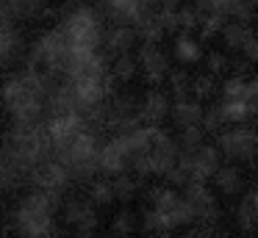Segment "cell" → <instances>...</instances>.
<instances>
[{
  "label": "cell",
  "instance_id": "10",
  "mask_svg": "<svg viewBox=\"0 0 258 238\" xmlns=\"http://www.w3.org/2000/svg\"><path fill=\"white\" fill-rule=\"evenodd\" d=\"M172 122L178 130H186V127H203V116H206V108H203L200 97H180L172 103Z\"/></svg>",
  "mask_w": 258,
  "mask_h": 238
},
{
  "label": "cell",
  "instance_id": "4",
  "mask_svg": "<svg viewBox=\"0 0 258 238\" xmlns=\"http://www.w3.org/2000/svg\"><path fill=\"white\" fill-rule=\"evenodd\" d=\"M183 197H186V202L191 205V210H195L197 224H206V227L217 224L219 202H217L214 191L206 186V183H203V180H191L189 186H183Z\"/></svg>",
  "mask_w": 258,
  "mask_h": 238
},
{
  "label": "cell",
  "instance_id": "14",
  "mask_svg": "<svg viewBox=\"0 0 258 238\" xmlns=\"http://www.w3.org/2000/svg\"><path fill=\"white\" fill-rule=\"evenodd\" d=\"M211 180H214V186H217V191L225 194V197H233V194H239L241 186H244L241 169H239V166H233V164H222Z\"/></svg>",
  "mask_w": 258,
  "mask_h": 238
},
{
  "label": "cell",
  "instance_id": "15",
  "mask_svg": "<svg viewBox=\"0 0 258 238\" xmlns=\"http://www.w3.org/2000/svg\"><path fill=\"white\" fill-rule=\"evenodd\" d=\"M3 3H6V11L14 22L17 20H39V17H45L50 11L45 0H3Z\"/></svg>",
  "mask_w": 258,
  "mask_h": 238
},
{
  "label": "cell",
  "instance_id": "18",
  "mask_svg": "<svg viewBox=\"0 0 258 238\" xmlns=\"http://www.w3.org/2000/svg\"><path fill=\"white\" fill-rule=\"evenodd\" d=\"M180 197H183V194H180L178 188H172V186H156V188H150V194H147V199H150V208L158 210V213H167V210H172L175 205L180 202Z\"/></svg>",
  "mask_w": 258,
  "mask_h": 238
},
{
  "label": "cell",
  "instance_id": "1",
  "mask_svg": "<svg viewBox=\"0 0 258 238\" xmlns=\"http://www.w3.org/2000/svg\"><path fill=\"white\" fill-rule=\"evenodd\" d=\"M61 208V199L47 191H34L20 199L14 210V227L23 238H56V210Z\"/></svg>",
  "mask_w": 258,
  "mask_h": 238
},
{
  "label": "cell",
  "instance_id": "7",
  "mask_svg": "<svg viewBox=\"0 0 258 238\" xmlns=\"http://www.w3.org/2000/svg\"><path fill=\"white\" fill-rule=\"evenodd\" d=\"M131 169V149L125 141V133H114L100 147V172L103 175H125Z\"/></svg>",
  "mask_w": 258,
  "mask_h": 238
},
{
  "label": "cell",
  "instance_id": "8",
  "mask_svg": "<svg viewBox=\"0 0 258 238\" xmlns=\"http://www.w3.org/2000/svg\"><path fill=\"white\" fill-rule=\"evenodd\" d=\"M136 58H139V69L145 72V77L150 83H161L169 75V61L158 42H142Z\"/></svg>",
  "mask_w": 258,
  "mask_h": 238
},
{
  "label": "cell",
  "instance_id": "28",
  "mask_svg": "<svg viewBox=\"0 0 258 238\" xmlns=\"http://www.w3.org/2000/svg\"><path fill=\"white\" fill-rule=\"evenodd\" d=\"M169 81H172V94H175V100L189 97L191 83H189V77H186L183 72H172V75H169Z\"/></svg>",
  "mask_w": 258,
  "mask_h": 238
},
{
  "label": "cell",
  "instance_id": "25",
  "mask_svg": "<svg viewBox=\"0 0 258 238\" xmlns=\"http://www.w3.org/2000/svg\"><path fill=\"white\" fill-rule=\"evenodd\" d=\"M178 144H180V152H197V149L206 144V133H203V127L178 130Z\"/></svg>",
  "mask_w": 258,
  "mask_h": 238
},
{
  "label": "cell",
  "instance_id": "6",
  "mask_svg": "<svg viewBox=\"0 0 258 238\" xmlns=\"http://www.w3.org/2000/svg\"><path fill=\"white\" fill-rule=\"evenodd\" d=\"M47 125V136H50L53 141V152L61 147H67L70 141H73L78 133H84L86 127V116L81 114V111H70V114H53L50 119L45 122Z\"/></svg>",
  "mask_w": 258,
  "mask_h": 238
},
{
  "label": "cell",
  "instance_id": "9",
  "mask_svg": "<svg viewBox=\"0 0 258 238\" xmlns=\"http://www.w3.org/2000/svg\"><path fill=\"white\" fill-rule=\"evenodd\" d=\"M169 114H172V97H169L167 92H161V89H153V92L145 94V100H142V105H139V119H142V125L158 127Z\"/></svg>",
  "mask_w": 258,
  "mask_h": 238
},
{
  "label": "cell",
  "instance_id": "19",
  "mask_svg": "<svg viewBox=\"0 0 258 238\" xmlns=\"http://www.w3.org/2000/svg\"><path fill=\"white\" fill-rule=\"evenodd\" d=\"M219 111H222L225 122H230V125H244V122H250L255 116L252 114V105L247 100H222Z\"/></svg>",
  "mask_w": 258,
  "mask_h": 238
},
{
  "label": "cell",
  "instance_id": "12",
  "mask_svg": "<svg viewBox=\"0 0 258 238\" xmlns=\"http://www.w3.org/2000/svg\"><path fill=\"white\" fill-rule=\"evenodd\" d=\"M64 221L75 230H95L97 227V213H95V202L86 199H70L64 205Z\"/></svg>",
  "mask_w": 258,
  "mask_h": 238
},
{
  "label": "cell",
  "instance_id": "20",
  "mask_svg": "<svg viewBox=\"0 0 258 238\" xmlns=\"http://www.w3.org/2000/svg\"><path fill=\"white\" fill-rule=\"evenodd\" d=\"M175 58L183 61V64H197L203 58V47L197 39H191L189 33H180L175 39Z\"/></svg>",
  "mask_w": 258,
  "mask_h": 238
},
{
  "label": "cell",
  "instance_id": "26",
  "mask_svg": "<svg viewBox=\"0 0 258 238\" xmlns=\"http://www.w3.org/2000/svg\"><path fill=\"white\" fill-rule=\"evenodd\" d=\"M136 227H139V216H136L134 210H119V213L114 216V221H111L114 235H131Z\"/></svg>",
  "mask_w": 258,
  "mask_h": 238
},
{
  "label": "cell",
  "instance_id": "32",
  "mask_svg": "<svg viewBox=\"0 0 258 238\" xmlns=\"http://www.w3.org/2000/svg\"><path fill=\"white\" fill-rule=\"evenodd\" d=\"M158 6H178V0H156Z\"/></svg>",
  "mask_w": 258,
  "mask_h": 238
},
{
  "label": "cell",
  "instance_id": "11",
  "mask_svg": "<svg viewBox=\"0 0 258 238\" xmlns=\"http://www.w3.org/2000/svg\"><path fill=\"white\" fill-rule=\"evenodd\" d=\"M136 39H139L136 28H131V25H108L106 28V39H103V50H106L108 58H117V55L134 50Z\"/></svg>",
  "mask_w": 258,
  "mask_h": 238
},
{
  "label": "cell",
  "instance_id": "35",
  "mask_svg": "<svg viewBox=\"0 0 258 238\" xmlns=\"http://www.w3.org/2000/svg\"><path fill=\"white\" fill-rule=\"evenodd\" d=\"M108 238H122V235H108Z\"/></svg>",
  "mask_w": 258,
  "mask_h": 238
},
{
  "label": "cell",
  "instance_id": "36",
  "mask_svg": "<svg viewBox=\"0 0 258 238\" xmlns=\"http://www.w3.org/2000/svg\"><path fill=\"white\" fill-rule=\"evenodd\" d=\"M252 3H255V6H258V0H252Z\"/></svg>",
  "mask_w": 258,
  "mask_h": 238
},
{
  "label": "cell",
  "instance_id": "21",
  "mask_svg": "<svg viewBox=\"0 0 258 238\" xmlns=\"http://www.w3.org/2000/svg\"><path fill=\"white\" fill-rule=\"evenodd\" d=\"M236 221H239V230H244V232L258 230V210H255V202H252V194H247L239 202V208H236Z\"/></svg>",
  "mask_w": 258,
  "mask_h": 238
},
{
  "label": "cell",
  "instance_id": "30",
  "mask_svg": "<svg viewBox=\"0 0 258 238\" xmlns=\"http://www.w3.org/2000/svg\"><path fill=\"white\" fill-rule=\"evenodd\" d=\"M241 53H244L247 61H258V33H252V39L241 47Z\"/></svg>",
  "mask_w": 258,
  "mask_h": 238
},
{
  "label": "cell",
  "instance_id": "27",
  "mask_svg": "<svg viewBox=\"0 0 258 238\" xmlns=\"http://www.w3.org/2000/svg\"><path fill=\"white\" fill-rule=\"evenodd\" d=\"M222 125H228L219 111V105H211L206 108V116H203V130H211V133H222Z\"/></svg>",
  "mask_w": 258,
  "mask_h": 238
},
{
  "label": "cell",
  "instance_id": "3",
  "mask_svg": "<svg viewBox=\"0 0 258 238\" xmlns=\"http://www.w3.org/2000/svg\"><path fill=\"white\" fill-rule=\"evenodd\" d=\"M217 147L222 158L230 164H252L258 155V130L250 127H230V130L217 133Z\"/></svg>",
  "mask_w": 258,
  "mask_h": 238
},
{
  "label": "cell",
  "instance_id": "29",
  "mask_svg": "<svg viewBox=\"0 0 258 238\" xmlns=\"http://www.w3.org/2000/svg\"><path fill=\"white\" fill-rule=\"evenodd\" d=\"M225 69H228V58L214 53L211 58H208V72H211V75H219V72H225Z\"/></svg>",
  "mask_w": 258,
  "mask_h": 238
},
{
  "label": "cell",
  "instance_id": "16",
  "mask_svg": "<svg viewBox=\"0 0 258 238\" xmlns=\"http://www.w3.org/2000/svg\"><path fill=\"white\" fill-rule=\"evenodd\" d=\"M20 47H23V36H20L14 20H6L0 25V61H3V64L14 61L20 53Z\"/></svg>",
  "mask_w": 258,
  "mask_h": 238
},
{
  "label": "cell",
  "instance_id": "31",
  "mask_svg": "<svg viewBox=\"0 0 258 238\" xmlns=\"http://www.w3.org/2000/svg\"><path fill=\"white\" fill-rule=\"evenodd\" d=\"M6 20H12V17H9V11H6V3L0 0V25H3Z\"/></svg>",
  "mask_w": 258,
  "mask_h": 238
},
{
  "label": "cell",
  "instance_id": "17",
  "mask_svg": "<svg viewBox=\"0 0 258 238\" xmlns=\"http://www.w3.org/2000/svg\"><path fill=\"white\" fill-rule=\"evenodd\" d=\"M252 33H255V31L250 28V22L228 20V22H225V28H222V42L228 44L230 50H241L252 39Z\"/></svg>",
  "mask_w": 258,
  "mask_h": 238
},
{
  "label": "cell",
  "instance_id": "23",
  "mask_svg": "<svg viewBox=\"0 0 258 238\" xmlns=\"http://www.w3.org/2000/svg\"><path fill=\"white\" fill-rule=\"evenodd\" d=\"M114 199H117V194H114V183L111 180H92L89 183V202L106 208V205L114 202Z\"/></svg>",
  "mask_w": 258,
  "mask_h": 238
},
{
  "label": "cell",
  "instance_id": "22",
  "mask_svg": "<svg viewBox=\"0 0 258 238\" xmlns=\"http://www.w3.org/2000/svg\"><path fill=\"white\" fill-rule=\"evenodd\" d=\"M139 72V58L136 55H131V53H122V55H117V58L111 61V77L114 81H131V77Z\"/></svg>",
  "mask_w": 258,
  "mask_h": 238
},
{
  "label": "cell",
  "instance_id": "13",
  "mask_svg": "<svg viewBox=\"0 0 258 238\" xmlns=\"http://www.w3.org/2000/svg\"><path fill=\"white\" fill-rule=\"evenodd\" d=\"M222 166V152L217 144H203L195 152V180H211L217 175V169Z\"/></svg>",
  "mask_w": 258,
  "mask_h": 238
},
{
  "label": "cell",
  "instance_id": "2",
  "mask_svg": "<svg viewBox=\"0 0 258 238\" xmlns=\"http://www.w3.org/2000/svg\"><path fill=\"white\" fill-rule=\"evenodd\" d=\"M53 155L67 166L73 183H92L95 175L100 172V141H97V133L89 127L78 133L67 147L56 149Z\"/></svg>",
  "mask_w": 258,
  "mask_h": 238
},
{
  "label": "cell",
  "instance_id": "34",
  "mask_svg": "<svg viewBox=\"0 0 258 238\" xmlns=\"http://www.w3.org/2000/svg\"><path fill=\"white\" fill-rule=\"evenodd\" d=\"M214 238H230L228 232H214Z\"/></svg>",
  "mask_w": 258,
  "mask_h": 238
},
{
  "label": "cell",
  "instance_id": "33",
  "mask_svg": "<svg viewBox=\"0 0 258 238\" xmlns=\"http://www.w3.org/2000/svg\"><path fill=\"white\" fill-rule=\"evenodd\" d=\"M150 238H169V232H153Z\"/></svg>",
  "mask_w": 258,
  "mask_h": 238
},
{
  "label": "cell",
  "instance_id": "5",
  "mask_svg": "<svg viewBox=\"0 0 258 238\" xmlns=\"http://www.w3.org/2000/svg\"><path fill=\"white\" fill-rule=\"evenodd\" d=\"M178 158H180L178 138H172L167 130L158 127L156 138H153V147H150V172L156 177H169V172L178 166Z\"/></svg>",
  "mask_w": 258,
  "mask_h": 238
},
{
  "label": "cell",
  "instance_id": "24",
  "mask_svg": "<svg viewBox=\"0 0 258 238\" xmlns=\"http://www.w3.org/2000/svg\"><path fill=\"white\" fill-rule=\"evenodd\" d=\"M111 183H114V194H117L119 202H128V199H134L136 191H139V177H131L128 172H125V175H117Z\"/></svg>",
  "mask_w": 258,
  "mask_h": 238
}]
</instances>
